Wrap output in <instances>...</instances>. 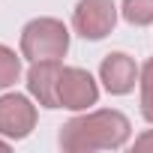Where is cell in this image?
Wrapping results in <instances>:
<instances>
[{"mask_svg":"<svg viewBox=\"0 0 153 153\" xmlns=\"http://www.w3.org/2000/svg\"><path fill=\"white\" fill-rule=\"evenodd\" d=\"M117 3L114 0H78L72 9V30L87 42L105 39L117 24Z\"/></svg>","mask_w":153,"mask_h":153,"instance_id":"cell-3","label":"cell"},{"mask_svg":"<svg viewBox=\"0 0 153 153\" xmlns=\"http://www.w3.org/2000/svg\"><path fill=\"white\" fill-rule=\"evenodd\" d=\"M57 99H60V108L90 111L99 102V84H96V78L87 69H81V66H63L60 84H57Z\"/></svg>","mask_w":153,"mask_h":153,"instance_id":"cell-5","label":"cell"},{"mask_svg":"<svg viewBox=\"0 0 153 153\" xmlns=\"http://www.w3.org/2000/svg\"><path fill=\"white\" fill-rule=\"evenodd\" d=\"M63 60H33L27 69V93L42 108H60L57 84H60Z\"/></svg>","mask_w":153,"mask_h":153,"instance_id":"cell-7","label":"cell"},{"mask_svg":"<svg viewBox=\"0 0 153 153\" xmlns=\"http://www.w3.org/2000/svg\"><path fill=\"white\" fill-rule=\"evenodd\" d=\"M120 15L132 27H147V24H153V0H123Z\"/></svg>","mask_w":153,"mask_h":153,"instance_id":"cell-8","label":"cell"},{"mask_svg":"<svg viewBox=\"0 0 153 153\" xmlns=\"http://www.w3.org/2000/svg\"><path fill=\"white\" fill-rule=\"evenodd\" d=\"M0 150H3V153L9 150V138H0Z\"/></svg>","mask_w":153,"mask_h":153,"instance_id":"cell-12","label":"cell"},{"mask_svg":"<svg viewBox=\"0 0 153 153\" xmlns=\"http://www.w3.org/2000/svg\"><path fill=\"white\" fill-rule=\"evenodd\" d=\"M21 78V54H15L9 45H0V90H9Z\"/></svg>","mask_w":153,"mask_h":153,"instance_id":"cell-9","label":"cell"},{"mask_svg":"<svg viewBox=\"0 0 153 153\" xmlns=\"http://www.w3.org/2000/svg\"><path fill=\"white\" fill-rule=\"evenodd\" d=\"M138 90H141V117H144L147 123H153V57L141 66Z\"/></svg>","mask_w":153,"mask_h":153,"instance_id":"cell-10","label":"cell"},{"mask_svg":"<svg viewBox=\"0 0 153 153\" xmlns=\"http://www.w3.org/2000/svg\"><path fill=\"white\" fill-rule=\"evenodd\" d=\"M135 150H153V129H147L144 135L135 138Z\"/></svg>","mask_w":153,"mask_h":153,"instance_id":"cell-11","label":"cell"},{"mask_svg":"<svg viewBox=\"0 0 153 153\" xmlns=\"http://www.w3.org/2000/svg\"><path fill=\"white\" fill-rule=\"evenodd\" d=\"M138 75H141V66L126 54V51H111L102 57L99 63V81L102 87L111 93V96H126L135 90L138 84Z\"/></svg>","mask_w":153,"mask_h":153,"instance_id":"cell-6","label":"cell"},{"mask_svg":"<svg viewBox=\"0 0 153 153\" xmlns=\"http://www.w3.org/2000/svg\"><path fill=\"white\" fill-rule=\"evenodd\" d=\"M132 135V123L123 111L99 108V111H78L60 126L57 144L63 153H96V150H120Z\"/></svg>","mask_w":153,"mask_h":153,"instance_id":"cell-1","label":"cell"},{"mask_svg":"<svg viewBox=\"0 0 153 153\" xmlns=\"http://www.w3.org/2000/svg\"><path fill=\"white\" fill-rule=\"evenodd\" d=\"M69 51V27L57 18H33L21 30L24 60H63Z\"/></svg>","mask_w":153,"mask_h":153,"instance_id":"cell-2","label":"cell"},{"mask_svg":"<svg viewBox=\"0 0 153 153\" xmlns=\"http://www.w3.org/2000/svg\"><path fill=\"white\" fill-rule=\"evenodd\" d=\"M36 99L27 93H3L0 96V135L9 141H24L39 120V111L33 105Z\"/></svg>","mask_w":153,"mask_h":153,"instance_id":"cell-4","label":"cell"}]
</instances>
